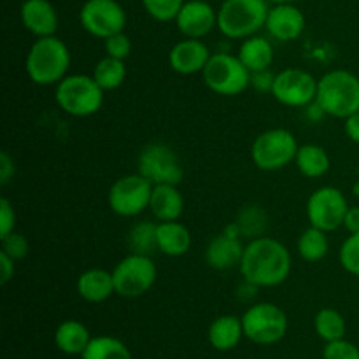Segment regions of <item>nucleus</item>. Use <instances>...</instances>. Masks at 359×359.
Masks as SVG:
<instances>
[{
	"label": "nucleus",
	"mask_w": 359,
	"mask_h": 359,
	"mask_svg": "<svg viewBox=\"0 0 359 359\" xmlns=\"http://www.w3.org/2000/svg\"><path fill=\"white\" fill-rule=\"evenodd\" d=\"M238 269L255 287H276L290 277L291 255L283 242L263 235L245 245Z\"/></svg>",
	"instance_id": "obj_1"
},
{
	"label": "nucleus",
	"mask_w": 359,
	"mask_h": 359,
	"mask_svg": "<svg viewBox=\"0 0 359 359\" xmlns=\"http://www.w3.org/2000/svg\"><path fill=\"white\" fill-rule=\"evenodd\" d=\"M70 51L56 35L39 37L28 49L25 69L28 77L39 86H53L69 76Z\"/></svg>",
	"instance_id": "obj_2"
},
{
	"label": "nucleus",
	"mask_w": 359,
	"mask_h": 359,
	"mask_svg": "<svg viewBox=\"0 0 359 359\" xmlns=\"http://www.w3.org/2000/svg\"><path fill=\"white\" fill-rule=\"evenodd\" d=\"M316 104L326 116L347 119L359 111V77L344 69L326 72L318 79Z\"/></svg>",
	"instance_id": "obj_3"
},
{
	"label": "nucleus",
	"mask_w": 359,
	"mask_h": 359,
	"mask_svg": "<svg viewBox=\"0 0 359 359\" xmlns=\"http://www.w3.org/2000/svg\"><path fill=\"white\" fill-rule=\"evenodd\" d=\"M266 0H223L217 11V28L226 39H248L266 25Z\"/></svg>",
	"instance_id": "obj_4"
},
{
	"label": "nucleus",
	"mask_w": 359,
	"mask_h": 359,
	"mask_svg": "<svg viewBox=\"0 0 359 359\" xmlns=\"http://www.w3.org/2000/svg\"><path fill=\"white\" fill-rule=\"evenodd\" d=\"M105 91L98 86L93 76L72 74L56 84V104L63 112L74 118H88L97 114L104 105Z\"/></svg>",
	"instance_id": "obj_5"
},
{
	"label": "nucleus",
	"mask_w": 359,
	"mask_h": 359,
	"mask_svg": "<svg viewBox=\"0 0 359 359\" xmlns=\"http://www.w3.org/2000/svg\"><path fill=\"white\" fill-rule=\"evenodd\" d=\"M202 77L210 91L223 97H237L251 86V72L230 53H212Z\"/></svg>",
	"instance_id": "obj_6"
},
{
	"label": "nucleus",
	"mask_w": 359,
	"mask_h": 359,
	"mask_svg": "<svg viewBox=\"0 0 359 359\" xmlns=\"http://www.w3.org/2000/svg\"><path fill=\"white\" fill-rule=\"evenodd\" d=\"M298 142L286 128H270L259 133L251 147L252 163L265 172L286 168L297 158Z\"/></svg>",
	"instance_id": "obj_7"
},
{
	"label": "nucleus",
	"mask_w": 359,
	"mask_h": 359,
	"mask_svg": "<svg viewBox=\"0 0 359 359\" xmlns=\"http://www.w3.org/2000/svg\"><path fill=\"white\" fill-rule=\"evenodd\" d=\"M244 337L258 346H273L286 337L287 316L279 305L262 302L255 304L242 316Z\"/></svg>",
	"instance_id": "obj_8"
},
{
	"label": "nucleus",
	"mask_w": 359,
	"mask_h": 359,
	"mask_svg": "<svg viewBox=\"0 0 359 359\" xmlns=\"http://www.w3.org/2000/svg\"><path fill=\"white\" fill-rule=\"evenodd\" d=\"M158 270L151 256L130 252L112 270L116 294L123 298H139L156 283Z\"/></svg>",
	"instance_id": "obj_9"
},
{
	"label": "nucleus",
	"mask_w": 359,
	"mask_h": 359,
	"mask_svg": "<svg viewBox=\"0 0 359 359\" xmlns=\"http://www.w3.org/2000/svg\"><path fill=\"white\" fill-rule=\"evenodd\" d=\"M137 172L153 186H179L184 177V168L175 151L161 142L147 144L140 151L139 160H137Z\"/></svg>",
	"instance_id": "obj_10"
},
{
	"label": "nucleus",
	"mask_w": 359,
	"mask_h": 359,
	"mask_svg": "<svg viewBox=\"0 0 359 359\" xmlns=\"http://www.w3.org/2000/svg\"><path fill=\"white\" fill-rule=\"evenodd\" d=\"M153 184L137 172L119 177L107 195L109 207L121 217H135L149 209Z\"/></svg>",
	"instance_id": "obj_11"
},
{
	"label": "nucleus",
	"mask_w": 359,
	"mask_h": 359,
	"mask_svg": "<svg viewBox=\"0 0 359 359\" xmlns=\"http://www.w3.org/2000/svg\"><path fill=\"white\" fill-rule=\"evenodd\" d=\"M347 210L349 203L346 195L335 186L318 188L307 200V217L311 226L319 228L326 233L344 226Z\"/></svg>",
	"instance_id": "obj_12"
},
{
	"label": "nucleus",
	"mask_w": 359,
	"mask_h": 359,
	"mask_svg": "<svg viewBox=\"0 0 359 359\" xmlns=\"http://www.w3.org/2000/svg\"><path fill=\"white\" fill-rule=\"evenodd\" d=\"M270 93L286 107H309L312 102H316L318 79L309 70L287 67L276 74Z\"/></svg>",
	"instance_id": "obj_13"
},
{
	"label": "nucleus",
	"mask_w": 359,
	"mask_h": 359,
	"mask_svg": "<svg viewBox=\"0 0 359 359\" xmlns=\"http://www.w3.org/2000/svg\"><path fill=\"white\" fill-rule=\"evenodd\" d=\"M81 27L97 39L125 32L126 13L116 0H86L79 11Z\"/></svg>",
	"instance_id": "obj_14"
},
{
	"label": "nucleus",
	"mask_w": 359,
	"mask_h": 359,
	"mask_svg": "<svg viewBox=\"0 0 359 359\" xmlns=\"http://www.w3.org/2000/svg\"><path fill=\"white\" fill-rule=\"evenodd\" d=\"M177 30L188 39H203L217 27V13L205 0H189L175 18Z\"/></svg>",
	"instance_id": "obj_15"
},
{
	"label": "nucleus",
	"mask_w": 359,
	"mask_h": 359,
	"mask_svg": "<svg viewBox=\"0 0 359 359\" xmlns=\"http://www.w3.org/2000/svg\"><path fill=\"white\" fill-rule=\"evenodd\" d=\"M212 53L209 51L202 39H182L168 53V63L172 70L181 76H193L202 74L205 65L209 63Z\"/></svg>",
	"instance_id": "obj_16"
},
{
	"label": "nucleus",
	"mask_w": 359,
	"mask_h": 359,
	"mask_svg": "<svg viewBox=\"0 0 359 359\" xmlns=\"http://www.w3.org/2000/svg\"><path fill=\"white\" fill-rule=\"evenodd\" d=\"M266 32L280 42H291L305 30V16L294 4H276L266 16Z\"/></svg>",
	"instance_id": "obj_17"
},
{
	"label": "nucleus",
	"mask_w": 359,
	"mask_h": 359,
	"mask_svg": "<svg viewBox=\"0 0 359 359\" xmlns=\"http://www.w3.org/2000/svg\"><path fill=\"white\" fill-rule=\"evenodd\" d=\"M21 23L35 37H49L58 30V13L49 0H25L21 4Z\"/></svg>",
	"instance_id": "obj_18"
},
{
	"label": "nucleus",
	"mask_w": 359,
	"mask_h": 359,
	"mask_svg": "<svg viewBox=\"0 0 359 359\" xmlns=\"http://www.w3.org/2000/svg\"><path fill=\"white\" fill-rule=\"evenodd\" d=\"M244 248L241 238L231 237L228 233L216 235L209 242L205 249V263L214 270H231L235 266H241L242 256H244Z\"/></svg>",
	"instance_id": "obj_19"
},
{
	"label": "nucleus",
	"mask_w": 359,
	"mask_h": 359,
	"mask_svg": "<svg viewBox=\"0 0 359 359\" xmlns=\"http://www.w3.org/2000/svg\"><path fill=\"white\" fill-rule=\"evenodd\" d=\"M76 290L88 304H104L116 293L114 277L104 269H90L77 277Z\"/></svg>",
	"instance_id": "obj_20"
},
{
	"label": "nucleus",
	"mask_w": 359,
	"mask_h": 359,
	"mask_svg": "<svg viewBox=\"0 0 359 359\" xmlns=\"http://www.w3.org/2000/svg\"><path fill=\"white\" fill-rule=\"evenodd\" d=\"M149 210L158 223L163 221H179L184 212V198L177 186L158 184L153 186Z\"/></svg>",
	"instance_id": "obj_21"
},
{
	"label": "nucleus",
	"mask_w": 359,
	"mask_h": 359,
	"mask_svg": "<svg viewBox=\"0 0 359 359\" xmlns=\"http://www.w3.org/2000/svg\"><path fill=\"white\" fill-rule=\"evenodd\" d=\"M158 252L170 258L184 256L191 249V233L181 221H163L156 228Z\"/></svg>",
	"instance_id": "obj_22"
},
{
	"label": "nucleus",
	"mask_w": 359,
	"mask_h": 359,
	"mask_svg": "<svg viewBox=\"0 0 359 359\" xmlns=\"http://www.w3.org/2000/svg\"><path fill=\"white\" fill-rule=\"evenodd\" d=\"M242 339H244V326H242V318L237 316H219L209 326L210 346L221 353L233 351Z\"/></svg>",
	"instance_id": "obj_23"
},
{
	"label": "nucleus",
	"mask_w": 359,
	"mask_h": 359,
	"mask_svg": "<svg viewBox=\"0 0 359 359\" xmlns=\"http://www.w3.org/2000/svg\"><path fill=\"white\" fill-rule=\"evenodd\" d=\"M91 339L86 326L76 319H67L60 323L55 332V344L58 351H62L67 356H83L86 347L90 346Z\"/></svg>",
	"instance_id": "obj_24"
},
{
	"label": "nucleus",
	"mask_w": 359,
	"mask_h": 359,
	"mask_svg": "<svg viewBox=\"0 0 359 359\" xmlns=\"http://www.w3.org/2000/svg\"><path fill=\"white\" fill-rule=\"evenodd\" d=\"M237 56L251 74L269 70L273 62V48L266 37L252 35L242 41Z\"/></svg>",
	"instance_id": "obj_25"
},
{
	"label": "nucleus",
	"mask_w": 359,
	"mask_h": 359,
	"mask_svg": "<svg viewBox=\"0 0 359 359\" xmlns=\"http://www.w3.org/2000/svg\"><path fill=\"white\" fill-rule=\"evenodd\" d=\"M294 165L302 175L309 179H318L328 174L330 156L325 147L319 144H304L298 147Z\"/></svg>",
	"instance_id": "obj_26"
},
{
	"label": "nucleus",
	"mask_w": 359,
	"mask_h": 359,
	"mask_svg": "<svg viewBox=\"0 0 359 359\" xmlns=\"http://www.w3.org/2000/svg\"><path fill=\"white\" fill-rule=\"evenodd\" d=\"M298 255L304 262L318 263L325 259L330 252L328 233L316 226H309L307 230L302 231L298 238Z\"/></svg>",
	"instance_id": "obj_27"
},
{
	"label": "nucleus",
	"mask_w": 359,
	"mask_h": 359,
	"mask_svg": "<svg viewBox=\"0 0 359 359\" xmlns=\"http://www.w3.org/2000/svg\"><path fill=\"white\" fill-rule=\"evenodd\" d=\"M93 79L104 91L118 90L126 81V65L125 60L112 58L105 55L93 69Z\"/></svg>",
	"instance_id": "obj_28"
},
{
	"label": "nucleus",
	"mask_w": 359,
	"mask_h": 359,
	"mask_svg": "<svg viewBox=\"0 0 359 359\" xmlns=\"http://www.w3.org/2000/svg\"><path fill=\"white\" fill-rule=\"evenodd\" d=\"M314 328L319 339L326 344L346 339V319L337 309H321L314 318Z\"/></svg>",
	"instance_id": "obj_29"
},
{
	"label": "nucleus",
	"mask_w": 359,
	"mask_h": 359,
	"mask_svg": "<svg viewBox=\"0 0 359 359\" xmlns=\"http://www.w3.org/2000/svg\"><path fill=\"white\" fill-rule=\"evenodd\" d=\"M83 359H133L128 347L121 340L109 335L93 337L83 353Z\"/></svg>",
	"instance_id": "obj_30"
},
{
	"label": "nucleus",
	"mask_w": 359,
	"mask_h": 359,
	"mask_svg": "<svg viewBox=\"0 0 359 359\" xmlns=\"http://www.w3.org/2000/svg\"><path fill=\"white\" fill-rule=\"evenodd\" d=\"M156 228L158 223H153V221H140V223L133 224L132 230L128 231V245L132 249V252L146 256H151L153 252H156Z\"/></svg>",
	"instance_id": "obj_31"
},
{
	"label": "nucleus",
	"mask_w": 359,
	"mask_h": 359,
	"mask_svg": "<svg viewBox=\"0 0 359 359\" xmlns=\"http://www.w3.org/2000/svg\"><path fill=\"white\" fill-rule=\"evenodd\" d=\"M235 223L241 228L242 235L244 237L258 238L263 237L266 230V224H269V217H266V212L258 205H248L241 210L237 221Z\"/></svg>",
	"instance_id": "obj_32"
},
{
	"label": "nucleus",
	"mask_w": 359,
	"mask_h": 359,
	"mask_svg": "<svg viewBox=\"0 0 359 359\" xmlns=\"http://www.w3.org/2000/svg\"><path fill=\"white\" fill-rule=\"evenodd\" d=\"M142 4L153 20L167 23V21H175L179 11L184 6V0H142Z\"/></svg>",
	"instance_id": "obj_33"
},
{
	"label": "nucleus",
	"mask_w": 359,
	"mask_h": 359,
	"mask_svg": "<svg viewBox=\"0 0 359 359\" xmlns=\"http://www.w3.org/2000/svg\"><path fill=\"white\" fill-rule=\"evenodd\" d=\"M340 265L351 276L359 277V233H349L340 245Z\"/></svg>",
	"instance_id": "obj_34"
},
{
	"label": "nucleus",
	"mask_w": 359,
	"mask_h": 359,
	"mask_svg": "<svg viewBox=\"0 0 359 359\" xmlns=\"http://www.w3.org/2000/svg\"><path fill=\"white\" fill-rule=\"evenodd\" d=\"M0 241H2V249H0V251L6 252L7 256H11L14 262H20V259H23L25 256L28 255V251H30V245H28L27 237L21 233H18V231H13V233H9L7 237L0 238Z\"/></svg>",
	"instance_id": "obj_35"
},
{
	"label": "nucleus",
	"mask_w": 359,
	"mask_h": 359,
	"mask_svg": "<svg viewBox=\"0 0 359 359\" xmlns=\"http://www.w3.org/2000/svg\"><path fill=\"white\" fill-rule=\"evenodd\" d=\"M323 359H359V347L346 339L328 342L323 349Z\"/></svg>",
	"instance_id": "obj_36"
},
{
	"label": "nucleus",
	"mask_w": 359,
	"mask_h": 359,
	"mask_svg": "<svg viewBox=\"0 0 359 359\" xmlns=\"http://www.w3.org/2000/svg\"><path fill=\"white\" fill-rule=\"evenodd\" d=\"M104 49L107 56H112V58L118 60H126L130 56V53H132V41H130V37L125 32H119V34L105 39Z\"/></svg>",
	"instance_id": "obj_37"
},
{
	"label": "nucleus",
	"mask_w": 359,
	"mask_h": 359,
	"mask_svg": "<svg viewBox=\"0 0 359 359\" xmlns=\"http://www.w3.org/2000/svg\"><path fill=\"white\" fill-rule=\"evenodd\" d=\"M16 228V212L7 198H0V238L13 233Z\"/></svg>",
	"instance_id": "obj_38"
},
{
	"label": "nucleus",
	"mask_w": 359,
	"mask_h": 359,
	"mask_svg": "<svg viewBox=\"0 0 359 359\" xmlns=\"http://www.w3.org/2000/svg\"><path fill=\"white\" fill-rule=\"evenodd\" d=\"M14 172H16L14 160L9 156L7 151H2V153H0V184L6 186L7 182L13 179Z\"/></svg>",
	"instance_id": "obj_39"
},
{
	"label": "nucleus",
	"mask_w": 359,
	"mask_h": 359,
	"mask_svg": "<svg viewBox=\"0 0 359 359\" xmlns=\"http://www.w3.org/2000/svg\"><path fill=\"white\" fill-rule=\"evenodd\" d=\"M273 74H270L269 70H262V72L251 74V84L252 88H256L258 91H272L273 86Z\"/></svg>",
	"instance_id": "obj_40"
},
{
	"label": "nucleus",
	"mask_w": 359,
	"mask_h": 359,
	"mask_svg": "<svg viewBox=\"0 0 359 359\" xmlns=\"http://www.w3.org/2000/svg\"><path fill=\"white\" fill-rule=\"evenodd\" d=\"M16 262H14L11 256H7L6 252L0 251V269H2V277H0V284H7L14 277L16 272Z\"/></svg>",
	"instance_id": "obj_41"
},
{
	"label": "nucleus",
	"mask_w": 359,
	"mask_h": 359,
	"mask_svg": "<svg viewBox=\"0 0 359 359\" xmlns=\"http://www.w3.org/2000/svg\"><path fill=\"white\" fill-rule=\"evenodd\" d=\"M344 130H346V135L349 137L353 142L359 144V111L354 112V114L349 116L347 119H344Z\"/></svg>",
	"instance_id": "obj_42"
},
{
	"label": "nucleus",
	"mask_w": 359,
	"mask_h": 359,
	"mask_svg": "<svg viewBox=\"0 0 359 359\" xmlns=\"http://www.w3.org/2000/svg\"><path fill=\"white\" fill-rule=\"evenodd\" d=\"M344 228L349 233H359V205L349 207V210L346 214V219H344Z\"/></svg>",
	"instance_id": "obj_43"
},
{
	"label": "nucleus",
	"mask_w": 359,
	"mask_h": 359,
	"mask_svg": "<svg viewBox=\"0 0 359 359\" xmlns=\"http://www.w3.org/2000/svg\"><path fill=\"white\" fill-rule=\"evenodd\" d=\"M269 4H297L298 0H266Z\"/></svg>",
	"instance_id": "obj_44"
},
{
	"label": "nucleus",
	"mask_w": 359,
	"mask_h": 359,
	"mask_svg": "<svg viewBox=\"0 0 359 359\" xmlns=\"http://www.w3.org/2000/svg\"><path fill=\"white\" fill-rule=\"evenodd\" d=\"M354 195L359 196V181H356V184H354Z\"/></svg>",
	"instance_id": "obj_45"
},
{
	"label": "nucleus",
	"mask_w": 359,
	"mask_h": 359,
	"mask_svg": "<svg viewBox=\"0 0 359 359\" xmlns=\"http://www.w3.org/2000/svg\"><path fill=\"white\" fill-rule=\"evenodd\" d=\"M358 181H359V167H358Z\"/></svg>",
	"instance_id": "obj_46"
}]
</instances>
